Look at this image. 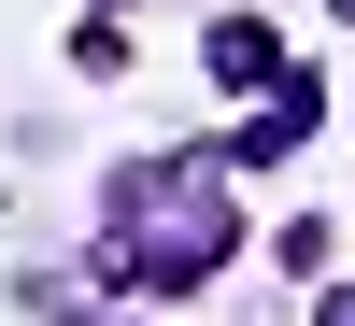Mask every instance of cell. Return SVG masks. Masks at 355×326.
I'll return each instance as SVG.
<instances>
[{"label": "cell", "instance_id": "6da1fadb", "mask_svg": "<svg viewBox=\"0 0 355 326\" xmlns=\"http://www.w3.org/2000/svg\"><path fill=\"white\" fill-rule=\"evenodd\" d=\"M214 71L227 85H284V43H270V28H214Z\"/></svg>", "mask_w": 355, "mask_h": 326}, {"label": "cell", "instance_id": "7a4b0ae2", "mask_svg": "<svg viewBox=\"0 0 355 326\" xmlns=\"http://www.w3.org/2000/svg\"><path fill=\"white\" fill-rule=\"evenodd\" d=\"M327 326H355V284H341V298H327Z\"/></svg>", "mask_w": 355, "mask_h": 326}]
</instances>
